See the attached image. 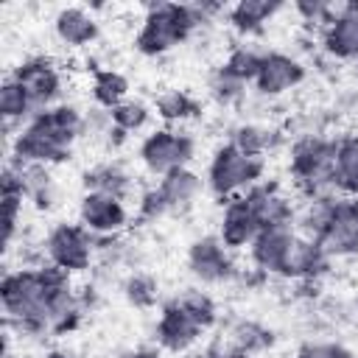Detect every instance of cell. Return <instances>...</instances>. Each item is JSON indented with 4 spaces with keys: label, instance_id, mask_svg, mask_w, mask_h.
<instances>
[{
    "label": "cell",
    "instance_id": "25",
    "mask_svg": "<svg viewBox=\"0 0 358 358\" xmlns=\"http://www.w3.org/2000/svg\"><path fill=\"white\" fill-rule=\"evenodd\" d=\"M129 173L123 171L120 162H101V165H92L87 173H84V187L87 193H109V196H117L123 199L129 193Z\"/></svg>",
    "mask_w": 358,
    "mask_h": 358
},
{
    "label": "cell",
    "instance_id": "32",
    "mask_svg": "<svg viewBox=\"0 0 358 358\" xmlns=\"http://www.w3.org/2000/svg\"><path fill=\"white\" fill-rule=\"evenodd\" d=\"M176 302L204 327V330H210L213 324H215V319H218V308H215V302H213V296L210 294H204V291H196V288H190V291H185V294H179L176 296Z\"/></svg>",
    "mask_w": 358,
    "mask_h": 358
},
{
    "label": "cell",
    "instance_id": "36",
    "mask_svg": "<svg viewBox=\"0 0 358 358\" xmlns=\"http://www.w3.org/2000/svg\"><path fill=\"white\" fill-rule=\"evenodd\" d=\"M296 358H355V352L336 341H310L296 352Z\"/></svg>",
    "mask_w": 358,
    "mask_h": 358
},
{
    "label": "cell",
    "instance_id": "8",
    "mask_svg": "<svg viewBox=\"0 0 358 358\" xmlns=\"http://www.w3.org/2000/svg\"><path fill=\"white\" fill-rule=\"evenodd\" d=\"M11 78L25 90L34 109L42 112L48 106H56V98L62 95V70L48 56H31L20 62L11 73Z\"/></svg>",
    "mask_w": 358,
    "mask_h": 358
},
{
    "label": "cell",
    "instance_id": "26",
    "mask_svg": "<svg viewBox=\"0 0 358 358\" xmlns=\"http://www.w3.org/2000/svg\"><path fill=\"white\" fill-rule=\"evenodd\" d=\"M0 115H3L6 129L17 126V123H20V129H22V126L36 115L31 98L25 95V90H22L11 76H8V78L3 81V87H0Z\"/></svg>",
    "mask_w": 358,
    "mask_h": 358
},
{
    "label": "cell",
    "instance_id": "16",
    "mask_svg": "<svg viewBox=\"0 0 358 358\" xmlns=\"http://www.w3.org/2000/svg\"><path fill=\"white\" fill-rule=\"evenodd\" d=\"M263 227H277V224H294L296 221V210L291 204V199L282 193V187L277 182H266L260 179L255 187H249L243 193Z\"/></svg>",
    "mask_w": 358,
    "mask_h": 358
},
{
    "label": "cell",
    "instance_id": "15",
    "mask_svg": "<svg viewBox=\"0 0 358 358\" xmlns=\"http://www.w3.org/2000/svg\"><path fill=\"white\" fill-rule=\"evenodd\" d=\"M260 232V221L249 204L246 196H235L227 199L224 213H221V227H218V238L224 241L227 249H243L255 241V235Z\"/></svg>",
    "mask_w": 358,
    "mask_h": 358
},
{
    "label": "cell",
    "instance_id": "11",
    "mask_svg": "<svg viewBox=\"0 0 358 358\" xmlns=\"http://www.w3.org/2000/svg\"><path fill=\"white\" fill-rule=\"evenodd\" d=\"M78 218H81V227L90 229L95 238H109L126 227L129 210H126L123 199H117V196L84 193V199L78 204Z\"/></svg>",
    "mask_w": 358,
    "mask_h": 358
},
{
    "label": "cell",
    "instance_id": "37",
    "mask_svg": "<svg viewBox=\"0 0 358 358\" xmlns=\"http://www.w3.org/2000/svg\"><path fill=\"white\" fill-rule=\"evenodd\" d=\"M196 358H257V355H246V352H235V350H224L221 344H210L201 355Z\"/></svg>",
    "mask_w": 358,
    "mask_h": 358
},
{
    "label": "cell",
    "instance_id": "14",
    "mask_svg": "<svg viewBox=\"0 0 358 358\" xmlns=\"http://www.w3.org/2000/svg\"><path fill=\"white\" fill-rule=\"evenodd\" d=\"M322 45L333 59L358 62V3L336 8L333 22L322 31Z\"/></svg>",
    "mask_w": 358,
    "mask_h": 358
},
{
    "label": "cell",
    "instance_id": "20",
    "mask_svg": "<svg viewBox=\"0 0 358 358\" xmlns=\"http://www.w3.org/2000/svg\"><path fill=\"white\" fill-rule=\"evenodd\" d=\"M333 187L338 196L358 199V134H347V137L336 140Z\"/></svg>",
    "mask_w": 358,
    "mask_h": 358
},
{
    "label": "cell",
    "instance_id": "23",
    "mask_svg": "<svg viewBox=\"0 0 358 358\" xmlns=\"http://www.w3.org/2000/svg\"><path fill=\"white\" fill-rule=\"evenodd\" d=\"M25 193H22V179H20V168L14 162L6 165L3 171V213H6V224H3V243L11 246L17 224H20V210H22Z\"/></svg>",
    "mask_w": 358,
    "mask_h": 358
},
{
    "label": "cell",
    "instance_id": "34",
    "mask_svg": "<svg viewBox=\"0 0 358 358\" xmlns=\"http://www.w3.org/2000/svg\"><path fill=\"white\" fill-rule=\"evenodd\" d=\"M210 92H213V98H215L218 103L229 106V103H238V101L243 98L246 84L238 81V78H232L224 67H218V70L213 73V78H210Z\"/></svg>",
    "mask_w": 358,
    "mask_h": 358
},
{
    "label": "cell",
    "instance_id": "17",
    "mask_svg": "<svg viewBox=\"0 0 358 358\" xmlns=\"http://www.w3.org/2000/svg\"><path fill=\"white\" fill-rule=\"evenodd\" d=\"M154 187H157V193L162 199L165 213H185L199 199L204 182H201V176L196 171L179 168V171H171V173L159 176V185H154Z\"/></svg>",
    "mask_w": 358,
    "mask_h": 358
},
{
    "label": "cell",
    "instance_id": "21",
    "mask_svg": "<svg viewBox=\"0 0 358 358\" xmlns=\"http://www.w3.org/2000/svg\"><path fill=\"white\" fill-rule=\"evenodd\" d=\"M280 11H282V3L277 0H241L227 11V17L238 34H257Z\"/></svg>",
    "mask_w": 358,
    "mask_h": 358
},
{
    "label": "cell",
    "instance_id": "40",
    "mask_svg": "<svg viewBox=\"0 0 358 358\" xmlns=\"http://www.w3.org/2000/svg\"><path fill=\"white\" fill-rule=\"evenodd\" d=\"M355 76H358V62H355Z\"/></svg>",
    "mask_w": 358,
    "mask_h": 358
},
{
    "label": "cell",
    "instance_id": "33",
    "mask_svg": "<svg viewBox=\"0 0 358 358\" xmlns=\"http://www.w3.org/2000/svg\"><path fill=\"white\" fill-rule=\"evenodd\" d=\"M123 294L134 308H151L157 302V296H159V285H157V280L151 274L137 271L123 282Z\"/></svg>",
    "mask_w": 358,
    "mask_h": 358
},
{
    "label": "cell",
    "instance_id": "29",
    "mask_svg": "<svg viewBox=\"0 0 358 358\" xmlns=\"http://www.w3.org/2000/svg\"><path fill=\"white\" fill-rule=\"evenodd\" d=\"M235 148H241L243 154L249 157H266L274 145H277V131L260 126V123H241L232 129V140H229Z\"/></svg>",
    "mask_w": 358,
    "mask_h": 358
},
{
    "label": "cell",
    "instance_id": "12",
    "mask_svg": "<svg viewBox=\"0 0 358 358\" xmlns=\"http://www.w3.org/2000/svg\"><path fill=\"white\" fill-rule=\"evenodd\" d=\"M305 64L288 53H280V50H268L263 53V62H260V70H257V78H255V90L260 95H282V92H291L296 90L302 81H305Z\"/></svg>",
    "mask_w": 358,
    "mask_h": 358
},
{
    "label": "cell",
    "instance_id": "19",
    "mask_svg": "<svg viewBox=\"0 0 358 358\" xmlns=\"http://www.w3.org/2000/svg\"><path fill=\"white\" fill-rule=\"evenodd\" d=\"M53 28H56V36L67 48H84L98 39V20L87 8H78V6L62 8L53 20Z\"/></svg>",
    "mask_w": 358,
    "mask_h": 358
},
{
    "label": "cell",
    "instance_id": "5",
    "mask_svg": "<svg viewBox=\"0 0 358 358\" xmlns=\"http://www.w3.org/2000/svg\"><path fill=\"white\" fill-rule=\"evenodd\" d=\"M193 154H196V140L187 131L173 129V126L157 129L145 134V140L140 143V162L157 176L187 168Z\"/></svg>",
    "mask_w": 358,
    "mask_h": 358
},
{
    "label": "cell",
    "instance_id": "30",
    "mask_svg": "<svg viewBox=\"0 0 358 358\" xmlns=\"http://www.w3.org/2000/svg\"><path fill=\"white\" fill-rule=\"evenodd\" d=\"M260 62H263V53H257L255 48L238 45V48L229 50V56L224 59L221 67H224L232 78H238V81H243V84H255L257 70H260Z\"/></svg>",
    "mask_w": 358,
    "mask_h": 358
},
{
    "label": "cell",
    "instance_id": "10",
    "mask_svg": "<svg viewBox=\"0 0 358 358\" xmlns=\"http://www.w3.org/2000/svg\"><path fill=\"white\" fill-rule=\"evenodd\" d=\"M207 330L176 299H171L168 305H162L159 319H157V327H154L157 344L162 350H168V352H187L193 344H199V338Z\"/></svg>",
    "mask_w": 358,
    "mask_h": 358
},
{
    "label": "cell",
    "instance_id": "31",
    "mask_svg": "<svg viewBox=\"0 0 358 358\" xmlns=\"http://www.w3.org/2000/svg\"><path fill=\"white\" fill-rule=\"evenodd\" d=\"M151 117V109L143 103V101H134V98H126L120 106H115L109 112V120L115 129H120L123 134H131V131H140Z\"/></svg>",
    "mask_w": 358,
    "mask_h": 358
},
{
    "label": "cell",
    "instance_id": "28",
    "mask_svg": "<svg viewBox=\"0 0 358 358\" xmlns=\"http://www.w3.org/2000/svg\"><path fill=\"white\" fill-rule=\"evenodd\" d=\"M129 95V81L123 73L117 70H95L92 73V98L101 109L112 112L115 106H120Z\"/></svg>",
    "mask_w": 358,
    "mask_h": 358
},
{
    "label": "cell",
    "instance_id": "22",
    "mask_svg": "<svg viewBox=\"0 0 358 358\" xmlns=\"http://www.w3.org/2000/svg\"><path fill=\"white\" fill-rule=\"evenodd\" d=\"M227 344L235 352H246V355H263L266 350H271L274 344V330L255 322V319H238L229 330H227Z\"/></svg>",
    "mask_w": 358,
    "mask_h": 358
},
{
    "label": "cell",
    "instance_id": "38",
    "mask_svg": "<svg viewBox=\"0 0 358 358\" xmlns=\"http://www.w3.org/2000/svg\"><path fill=\"white\" fill-rule=\"evenodd\" d=\"M123 358H159L157 350H148V347H140V350H129Z\"/></svg>",
    "mask_w": 358,
    "mask_h": 358
},
{
    "label": "cell",
    "instance_id": "35",
    "mask_svg": "<svg viewBox=\"0 0 358 358\" xmlns=\"http://www.w3.org/2000/svg\"><path fill=\"white\" fill-rule=\"evenodd\" d=\"M336 8H338V6L324 3V0H299V3H294V11L302 17V22H308V25H313V28H322V31L333 22Z\"/></svg>",
    "mask_w": 358,
    "mask_h": 358
},
{
    "label": "cell",
    "instance_id": "3",
    "mask_svg": "<svg viewBox=\"0 0 358 358\" xmlns=\"http://www.w3.org/2000/svg\"><path fill=\"white\" fill-rule=\"evenodd\" d=\"M288 168H291V176L296 182V187L308 199L336 193V187H333L336 140L322 137V134H305V137H299L291 145Z\"/></svg>",
    "mask_w": 358,
    "mask_h": 358
},
{
    "label": "cell",
    "instance_id": "24",
    "mask_svg": "<svg viewBox=\"0 0 358 358\" xmlns=\"http://www.w3.org/2000/svg\"><path fill=\"white\" fill-rule=\"evenodd\" d=\"M17 168H20L25 201H31L39 210H50L56 204V185H53L50 171L45 165H17Z\"/></svg>",
    "mask_w": 358,
    "mask_h": 358
},
{
    "label": "cell",
    "instance_id": "4",
    "mask_svg": "<svg viewBox=\"0 0 358 358\" xmlns=\"http://www.w3.org/2000/svg\"><path fill=\"white\" fill-rule=\"evenodd\" d=\"M263 171L266 162L260 157H249L232 143H224L221 148H215L207 165V187L218 199H235L255 187L263 179Z\"/></svg>",
    "mask_w": 358,
    "mask_h": 358
},
{
    "label": "cell",
    "instance_id": "9",
    "mask_svg": "<svg viewBox=\"0 0 358 358\" xmlns=\"http://www.w3.org/2000/svg\"><path fill=\"white\" fill-rule=\"evenodd\" d=\"M187 266H190V274L207 285L229 282L238 274L235 260L218 235H204L193 241L187 249Z\"/></svg>",
    "mask_w": 358,
    "mask_h": 358
},
{
    "label": "cell",
    "instance_id": "7",
    "mask_svg": "<svg viewBox=\"0 0 358 358\" xmlns=\"http://www.w3.org/2000/svg\"><path fill=\"white\" fill-rule=\"evenodd\" d=\"M316 243L322 246V252L330 260L358 255V199L336 196L333 210L327 215V224L319 232Z\"/></svg>",
    "mask_w": 358,
    "mask_h": 358
},
{
    "label": "cell",
    "instance_id": "13",
    "mask_svg": "<svg viewBox=\"0 0 358 358\" xmlns=\"http://www.w3.org/2000/svg\"><path fill=\"white\" fill-rule=\"evenodd\" d=\"M294 238H296V227L294 224L263 227L255 235V241L249 243V255H252V263L257 266V271L282 274V266H285V257L291 252Z\"/></svg>",
    "mask_w": 358,
    "mask_h": 358
},
{
    "label": "cell",
    "instance_id": "18",
    "mask_svg": "<svg viewBox=\"0 0 358 358\" xmlns=\"http://www.w3.org/2000/svg\"><path fill=\"white\" fill-rule=\"evenodd\" d=\"M327 260L330 257L322 252V246L313 238H305V235L296 232L280 277H288V280H313V277H319L327 268Z\"/></svg>",
    "mask_w": 358,
    "mask_h": 358
},
{
    "label": "cell",
    "instance_id": "27",
    "mask_svg": "<svg viewBox=\"0 0 358 358\" xmlns=\"http://www.w3.org/2000/svg\"><path fill=\"white\" fill-rule=\"evenodd\" d=\"M154 112L165 120V123H185L201 115V101L193 98L185 90H168L162 95H157L154 101Z\"/></svg>",
    "mask_w": 358,
    "mask_h": 358
},
{
    "label": "cell",
    "instance_id": "2",
    "mask_svg": "<svg viewBox=\"0 0 358 358\" xmlns=\"http://www.w3.org/2000/svg\"><path fill=\"white\" fill-rule=\"evenodd\" d=\"M204 20L199 3L187 6V3H151L143 25L137 31V50L143 56H162L168 50H173L176 45H182Z\"/></svg>",
    "mask_w": 358,
    "mask_h": 358
},
{
    "label": "cell",
    "instance_id": "6",
    "mask_svg": "<svg viewBox=\"0 0 358 358\" xmlns=\"http://www.w3.org/2000/svg\"><path fill=\"white\" fill-rule=\"evenodd\" d=\"M45 255L67 274L84 271L95 255V235L81 224H56L45 238Z\"/></svg>",
    "mask_w": 358,
    "mask_h": 358
},
{
    "label": "cell",
    "instance_id": "39",
    "mask_svg": "<svg viewBox=\"0 0 358 358\" xmlns=\"http://www.w3.org/2000/svg\"><path fill=\"white\" fill-rule=\"evenodd\" d=\"M42 358H76L73 352H67V350H48Z\"/></svg>",
    "mask_w": 358,
    "mask_h": 358
},
{
    "label": "cell",
    "instance_id": "1",
    "mask_svg": "<svg viewBox=\"0 0 358 358\" xmlns=\"http://www.w3.org/2000/svg\"><path fill=\"white\" fill-rule=\"evenodd\" d=\"M87 117L73 103H56L36 112L11 143V162L17 165H56L70 157L73 143L81 137Z\"/></svg>",
    "mask_w": 358,
    "mask_h": 358
}]
</instances>
